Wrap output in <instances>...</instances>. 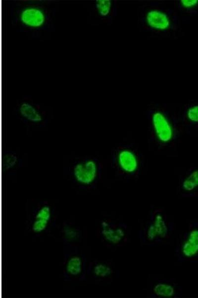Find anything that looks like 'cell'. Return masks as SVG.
I'll return each instance as SVG.
<instances>
[{"instance_id": "cell-1", "label": "cell", "mask_w": 198, "mask_h": 298, "mask_svg": "<svg viewBox=\"0 0 198 298\" xmlns=\"http://www.w3.org/2000/svg\"><path fill=\"white\" fill-rule=\"evenodd\" d=\"M151 124L154 136L162 144L172 141L175 136L173 125L169 118L161 111H154L151 115Z\"/></svg>"}, {"instance_id": "cell-2", "label": "cell", "mask_w": 198, "mask_h": 298, "mask_svg": "<svg viewBox=\"0 0 198 298\" xmlns=\"http://www.w3.org/2000/svg\"><path fill=\"white\" fill-rule=\"evenodd\" d=\"M98 174L97 163L92 159L77 163L73 169V174L76 181L85 186L92 184L96 180Z\"/></svg>"}, {"instance_id": "cell-3", "label": "cell", "mask_w": 198, "mask_h": 298, "mask_svg": "<svg viewBox=\"0 0 198 298\" xmlns=\"http://www.w3.org/2000/svg\"><path fill=\"white\" fill-rule=\"evenodd\" d=\"M116 162L120 170L129 175L137 172L140 166L138 155L133 150L128 148L122 149L118 151Z\"/></svg>"}, {"instance_id": "cell-4", "label": "cell", "mask_w": 198, "mask_h": 298, "mask_svg": "<svg viewBox=\"0 0 198 298\" xmlns=\"http://www.w3.org/2000/svg\"><path fill=\"white\" fill-rule=\"evenodd\" d=\"M145 21L148 27L158 31H166L171 24L168 14L163 10L156 8L149 9L147 12Z\"/></svg>"}, {"instance_id": "cell-5", "label": "cell", "mask_w": 198, "mask_h": 298, "mask_svg": "<svg viewBox=\"0 0 198 298\" xmlns=\"http://www.w3.org/2000/svg\"><path fill=\"white\" fill-rule=\"evenodd\" d=\"M20 20L26 26L39 28L45 24L46 16L44 12L40 8L28 7L21 12Z\"/></svg>"}, {"instance_id": "cell-6", "label": "cell", "mask_w": 198, "mask_h": 298, "mask_svg": "<svg viewBox=\"0 0 198 298\" xmlns=\"http://www.w3.org/2000/svg\"><path fill=\"white\" fill-rule=\"evenodd\" d=\"M168 233L167 224L160 213H157L154 217L152 223L148 225L146 232L147 238L149 241L167 236Z\"/></svg>"}, {"instance_id": "cell-7", "label": "cell", "mask_w": 198, "mask_h": 298, "mask_svg": "<svg viewBox=\"0 0 198 298\" xmlns=\"http://www.w3.org/2000/svg\"><path fill=\"white\" fill-rule=\"evenodd\" d=\"M182 255L186 258H193L198 254V228L190 231L181 248Z\"/></svg>"}, {"instance_id": "cell-8", "label": "cell", "mask_w": 198, "mask_h": 298, "mask_svg": "<svg viewBox=\"0 0 198 298\" xmlns=\"http://www.w3.org/2000/svg\"><path fill=\"white\" fill-rule=\"evenodd\" d=\"M101 234L104 239L112 244L120 243L125 235L124 230L121 227L113 228L106 221L101 223Z\"/></svg>"}, {"instance_id": "cell-9", "label": "cell", "mask_w": 198, "mask_h": 298, "mask_svg": "<svg viewBox=\"0 0 198 298\" xmlns=\"http://www.w3.org/2000/svg\"><path fill=\"white\" fill-rule=\"evenodd\" d=\"M51 216V211L50 207L47 205L42 206L35 216L32 226L33 231L37 233L44 231L48 226Z\"/></svg>"}, {"instance_id": "cell-10", "label": "cell", "mask_w": 198, "mask_h": 298, "mask_svg": "<svg viewBox=\"0 0 198 298\" xmlns=\"http://www.w3.org/2000/svg\"><path fill=\"white\" fill-rule=\"evenodd\" d=\"M20 115L27 120L34 123H39L43 121V116L37 109L28 102L22 103L19 107Z\"/></svg>"}, {"instance_id": "cell-11", "label": "cell", "mask_w": 198, "mask_h": 298, "mask_svg": "<svg viewBox=\"0 0 198 298\" xmlns=\"http://www.w3.org/2000/svg\"><path fill=\"white\" fill-rule=\"evenodd\" d=\"M153 293L157 297L163 298H171L175 295L174 287L168 283L160 282L157 283L153 288Z\"/></svg>"}, {"instance_id": "cell-12", "label": "cell", "mask_w": 198, "mask_h": 298, "mask_svg": "<svg viewBox=\"0 0 198 298\" xmlns=\"http://www.w3.org/2000/svg\"><path fill=\"white\" fill-rule=\"evenodd\" d=\"M182 189L187 192H192L198 188V168L191 171L183 180Z\"/></svg>"}, {"instance_id": "cell-13", "label": "cell", "mask_w": 198, "mask_h": 298, "mask_svg": "<svg viewBox=\"0 0 198 298\" xmlns=\"http://www.w3.org/2000/svg\"><path fill=\"white\" fill-rule=\"evenodd\" d=\"M82 268V260L78 256H73L70 257L66 265V272L72 276H77L81 274Z\"/></svg>"}, {"instance_id": "cell-14", "label": "cell", "mask_w": 198, "mask_h": 298, "mask_svg": "<svg viewBox=\"0 0 198 298\" xmlns=\"http://www.w3.org/2000/svg\"><path fill=\"white\" fill-rule=\"evenodd\" d=\"M96 7L99 15L103 17L106 16L111 11L112 1L111 0H97Z\"/></svg>"}, {"instance_id": "cell-15", "label": "cell", "mask_w": 198, "mask_h": 298, "mask_svg": "<svg viewBox=\"0 0 198 298\" xmlns=\"http://www.w3.org/2000/svg\"><path fill=\"white\" fill-rule=\"evenodd\" d=\"M93 273L96 277L105 278L111 274L112 270L107 265L103 263H99L94 266Z\"/></svg>"}, {"instance_id": "cell-16", "label": "cell", "mask_w": 198, "mask_h": 298, "mask_svg": "<svg viewBox=\"0 0 198 298\" xmlns=\"http://www.w3.org/2000/svg\"><path fill=\"white\" fill-rule=\"evenodd\" d=\"M185 115L189 122L193 124H198V104L188 107Z\"/></svg>"}, {"instance_id": "cell-17", "label": "cell", "mask_w": 198, "mask_h": 298, "mask_svg": "<svg viewBox=\"0 0 198 298\" xmlns=\"http://www.w3.org/2000/svg\"><path fill=\"white\" fill-rule=\"evenodd\" d=\"M17 161L16 155L13 154H6L2 158V164L5 169H9L14 166Z\"/></svg>"}, {"instance_id": "cell-18", "label": "cell", "mask_w": 198, "mask_h": 298, "mask_svg": "<svg viewBox=\"0 0 198 298\" xmlns=\"http://www.w3.org/2000/svg\"><path fill=\"white\" fill-rule=\"evenodd\" d=\"M181 5L185 9L193 8L198 5V0H181Z\"/></svg>"}]
</instances>
